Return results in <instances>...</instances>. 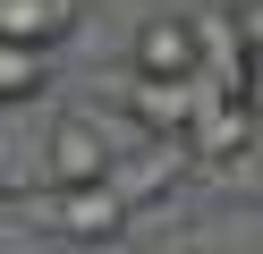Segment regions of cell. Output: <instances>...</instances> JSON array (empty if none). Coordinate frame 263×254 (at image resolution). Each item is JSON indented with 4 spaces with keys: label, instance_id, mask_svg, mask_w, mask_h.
<instances>
[{
    "label": "cell",
    "instance_id": "1",
    "mask_svg": "<svg viewBox=\"0 0 263 254\" xmlns=\"http://www.w3.org/2000/svg\"><path fill=\"white\" fill-rule=\"evenodd\" d=\"M26 212L43 220L51 237H77V246H110V237L127 229V203H119V186H43Z\"/></svg>",
    "mask_w": 263,
    "mask_h": 254
},
{
    "label": "cell",
    "instance_id": "2",
    "mask_svg": "<svg viewBox=\"0 0 263 254\" xmlns=\"http://www.w3.org/2000/svg\"><path fill=\"white\" fill-rule=\"evenodd\" d=\"M110 161H119V152L102 144V127H93L85 110H68V119L43 127V178H51V186H102Z\"/></svg>",
    "mask_w": 263,
    "mask_h": 254
},
{
    "label": "cell",
    "instance_id": "3",
    "mask_svg": "<svg viewBox=\"0 0 263 254\" xmlns=\"http://www.w3.org/2000/svg\"><path fill=\"white\" fill-rule=\"evenodd\" d=\"M136 76H204V51H195V17H144L136 26Z\"/></svg>",
    "mask_w": 263,
    "mask_h": 254
},
{
    "label": "cell",
    "instance_id": "4",
    "mask_svg": "<svg viewBox=\"0 0 263 254\" xmlns=\"http://www.w3.org/2000/svg\"><path fill=\"white\" fill-rule=\"evenodd\" d=\"M68 26H77L68 0H0V43H17V51H51V43H68Z\"/></svg>",
    "mask_w": 263,
    "mask_h": 254
},
{
    "label": "cell",
    "instance_id": "5",
    "mask_svg": "<svg viewBox=\"0 0 263 254\" xmlns=\"http://www.w3.org/2000/svg\"><path fill=\"white\" fill-rule=\"evenodd\" d=\"M43 60L51 51H17V43H0V102H26L43 85Z\"/></svg>",
    "mask_w": 263,
    "mask_h": 254
},
{
    "label": "cell",
    "instance_id": "6",
    "mask_svg": "<svg viewBox=\"0 0 263 254\" xmlns=\"http://www.w3.org/2000/svg\"><path fill=\"white\" fill-rule=\"evenodd\" d=\"M229 102H246V110L263 119V51H246V60H238V85H229Z\"/></svg>",
    "mask_w": 263,
    "mask_h": 254
},
{
    "label": "cell",
    "instance_id": "7",
    "mask_svg": "<svg viewBox=\"0 0 263 254\" xmlns=\"http://www.w3.org/2000/svg\"><path fill=\"white\" fill-rule=\"evenodd\" d=\"M229 34H238V51H263V0H246V9H229Z\"/></svg>",
    "mask_w": 263,
    "mask_h": 254
}]
</instances>
